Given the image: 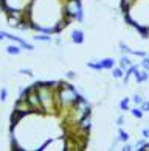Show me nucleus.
<instances>
[{
	"label": "nucleus",
	"mask_w": 149,
	"mask_h": 151,
	"mask_svg": "<svg viewBox=\"0 0 149 151\" xmlns=\"http://www.w3.org/2000/svg\"><path fill=\"white\" fill-rule=\"evenodd\" d=\"M56 86H58V83H54V81L36 83L34 84V87L37 89V93H39V100H41L43 112H54V111L58 109Z\"/></svg>",
	"instance_id": "nucleus-1"
},
{
	"label": "nucleus",
	"mask_w": 149,
	"mask_h": 151,
	"mask_svg": "<svg viewBox=\"0 0 149 151\" xmlns=\"http://www.w3.org/2000/svg\"><path fill=\"white\" fill-rule=\"evenodd\" d=\"M79 93L78 91L68 84V83H58L56 86V103L58 109H70L75 106V103L78 101Z\"/></svg>",
	"instance_id": "nucleus-2"
},
{
	"label": "nucleus",
	"mask_w": 149,
	"mask_h": 151,
	"mask_svg": "<svg viewBox=\"0 0 149 151\" xmlns=\"http://www.w3.org/2000/svg\"><path fill=\"white\" fill-rule=\"evenodd\" d=\"M64 17L67 22H70V20L82 22L84 20L81 0H65L64 2Z\"/></svg>",
	"instance_id": "nucleus-3"
},
{
	"label": "nucleus",
	"mask_w": 149,
	"mask_h": 151,
	"mask_svg": "<svg viewBox=\"0 0 149 151\" xmlns=\"http://www.w3.org/2000/svg\"><path fill=\"white\" fill-rule=\"evenodd\" d=\"M0 5L5 9V13H9V11L28 13V8L31 6V0H0Z\"/></svg>",
	"instance_id": "nucleus-4"
},
{
	"label": "nucleus",
	"mask_w": 149,
	"mask_h": 151,
	"mask_svg": "<svg viewBox=\"0 0 149 151\" xmlns=\"http://www.w3.org/2000/svg\"><path fill=\"white\" fill-rule=\"evenodd\" d=\"M25 98H26V101H28L30 108L33 109V112H43L41 100H39V93H37V89L34 87V84H33V87L26 89V97Z\"/></svg>",
	"instance_id": "nucleus-5"
},
{
	"label": "nucleus",
	"mask_w": 149,
	"mask_h": 151,
	"mask_svg": "<svg viewBox=\"0 0 149 151\" xmlns=\"http://www.w3.org/2000/svg\"><path fill=\"white\" fill-rule=\"evenodd\" d=\"M138 70H140V65L138 64H132L128 67V70H126V73H124V78H123V84L126 86L129 83V80L132 76H135L137 73H138Z\"/></svg>",
	"instance_id": "nucleus-6"
},
{
	"label": "nucleus",
	"mask_w": 149,
	"mask_h": 151,
	"mask_svg": "<svg viewBox=\"0 0 149 151\" xmlns=\"http://www.w3.org/2000/svg\"><path fill=\"white\" fill-rule=\"evenodd\" d=\"M70 39H71V42H73V44H76V45H81V44H84L86 35H84V31H82V30L76 28V30H73V31H71Z\"/></svg>",
	"instance_id": "nucleus-7"
},
{
	"label": "nucleus",
	"mask_w": 149,
	"mask_h": 151,
	"mask_svg": "<svg viewBox=\"0 0 149 151\" xmlns=\"http://www.w3.org/2000/svg\"><path fill=\"white\" fill-rule=\"evenodd\" d=\"M90 126H92V112L87 114V115H84V117H82V119L78 122V128H79L81 131H84V132L89 131Z\"/></svg>",
	"instance_id": "nucleus-8"
},
{
	"label": "nucleus",
	"mask_w": 149,
	"mask_h": 151,
	"mask_svg": "<svg viewBox=\"0 0 149 151\" xmlns=\"http://www.w3.org/2000/svg\"><path fill=\"white\" fill-rule=\"evenodd\" d=\"M135 81H137V84H143V83L149 81V70L146 69L138 70V73L135 75Z\"/></svg>",
	"instance_id": "nucleus-9"
},
{
	"label": "nucleus",
	"mask_w": 149,
	"mask_h": 151,
	"mask_svg": "<svg viewBox=\"0 0 149 151\" xmlns=\"http://www.w3.org/2000/svg\"><path fill=\"white\" fill-rule=\"evenodd\" d=\"M118 64H120V67L123 69L124 72L128 70V67L129 65H132V61H130V58H129V55H121V58H120V61H118Z\"/></svg>",
	"instance_id": "nucleus-10"
},
{
	"label": "nucleus",
	"mask_w": 149,
	"mask_h": 151,
	"mask_svg": "<svg viewBox=\"0 0 149 151\" xmlns=\"http://www.w3.org/2000/svg\"><path fill=\"white\" fill-rule=\"evenodd\" d=\"M115 61L113 58H103L101 59V64H103V67H104V70H112L113 67H115Z\"/></svg>",
	"instance_id": "nucleus-11"
},
{
	"label": "nucleus",
	"mask_w": 149,
	"mask_h": 151,
	"mask_svg": "<svg viewBox=\"0 0 149 151\" xmlns=\"http://www.w3.org/2000/svg\"><path fill=\"white\" fill-rule=\"evenodd\" d=\"M124 73H126V72L121 69L120 65H118V67H113V69H112V76L115 78V80H123Z\"/></svg>",
	"instance_id": "nucleus-12"
},
{
	"label": "nucleus",
	"mask_w": 149,
	"mask_h": 151,
	"mask_svg": "<svg viewBox=\"0 0 149 151\" xmlns=\"http://www.w3.org/2000/svg\"><path fill=\"white\" fill-rule=\"evenodd\" d=\"M87 67H89V69H92V70H98V72H101V70H104V67H103V64H101V61H89V63H87Z\"/></svg>",
	"instance_id": "nucleus-13"
},
{
	"label": "nucleus",
	"mask_w": 149,
	"mask_h": 151,
	"mask_svg": "<svg viewBox=\"0 0 149 151\" xmlns=\"http://www.w3.org/2000/svg\"><path fill=\"white\" fill-rule=\"evenodd\" d=\"M20 52H22V47L20 45H8L6 47V53L8 55H13V56L20 55Z\"/></svg>",
	"instance_id": "nucleus-14"
},
{
	"label": "nucleus",
	"mask_w": 149,
	"mask_h": 151,
	"mask_svg": "<svg viewBox=\"0 0 149 151\" xmlns=\"http://www.w3.org/2000/svg\"><path fill=\"white\" fill-rule=\"evenodd\" d=\"M118 142L121 143H126V142H129V132H126L124 129H121L120 128V131H118Z\"/></svg>",
	"instance_id": "nucleus-15"
},
{
	"label": "nucleus",
	"mask_w": 149,
	"mask_h": 151,
	"mask_svg": "<svg viewBox=\"0 0 149 151\" xmlns=\"http://www.w3.org/2000/svg\"><path fill=\"white\" fill-rule=\"evenodd\" d=\"M33 39H34V41H41V42H51L53 39H51V36L50 35H37V36H33Z\"/></svg>",
	"instance_id": "nucleus-16"
},
{
	"label": "nucleus",
	"mask_w": 149,
	"mask_h": 151,
	"mask_svg": "<svg viewBox=\"0 0 149 151\" xmlns=\"http://www.w3.org/2000/svg\"><path fill=\"white\" fill-rule=\"evenodd\" d=\"M129 101H130V98H128V97H126V98H123V100L120 101V109H121V111H130Z\"/></svg>",
	"instance_id": "nucleus-17"
},
{
	"label": "nucleus",
	"mask_w": 149,
	"mask_h": 151,
	"mask_svg": "<svg viewBox=\"0 0 149 151\" xmlns=\"http://www.w3.org/2000/svg\"><path fill=\"white\" fill-rule=\"evenodd\" d=\"M130 114L135 117V119H143V115H145V112L141 111V108L138 106V108H132L130 109Z\"/></svg>",
	"instance_id": "nucleus-18"
},
{
	"label": "nucleus",
	"mask_w": 149,
	"mask_h": 151,
	"mask_svg": "<svg viewBox=\"0 0 149 151\" xmlns=\"http://www.w3.org/2000/svg\"><path fill=\"white\" fill-rule=\"evenodd\" d=\"M118 47H120V52H121V53L129 55V52H130V47H128L124 42H120V44H118Z\"/></svg>",
	"instance_id": "nucleus-19"
},
{
	"label": "nucleus",
	"mask_w": 149,
	"mask_h": 151,
	"mask_svg": "<svg viewBox=\"0 0 149 151\" xmlns=\"http://www.w3.org/2000/svg\"><path fill=\"white\" fill-rule=\"evenodd\" d=\"M132 100H134V103H135V104H138V106H140L143 101H145V98H143L140 93H134V97H132Z\"/></svg>",
	"instance_id": "nucleus-20"
},
{
	"label": "nucleus",
	"mask_w": 149,
	"mask_h": 151,
	"mask_svg": "<svg viewBox=\"0 0 149 151\" xmlns=\"http://www.w3.org/2000/svg\"><path fill=\"white\" fill-rule=\"evenodd\" d=\"M140 67H143V69L149 70V56H145V58L140 61Z\"/></svg>",
	"instance_id": "nucleus-21"
},
{
	"label": "nucleus",
	"mask_w": 149,
	"mask_h": 151,
	"mask_svg": "<svg viewBox=\"0 0 149 151\" xmlns=\"http://www.w3.org/2000/svg\"><path fill=\"white\" fill-rule=\"evenodd\" d=\"M140 108H141L143 112H149V100H145V101L140 104Z\"/></svg>",
	"instance_id": "nucleus-22"
},
{
	"label": "nucleus",
	"mask_w": 149,
	"mask_h": 151,
	"mask_svg": "<svg viewBox=\"0 0 149 151\" xmlns=\"http://www.w3.org/2000/svg\"><path fill=\"white\" fill-rule=\"evenodd\" d=\"M6 97H8V91L5 87H2V91H0V101H5Z\"/></svg>",
	"instance_id": "nucleus-23"
},
{
	"label": "nucleus",
	"mask_w": 149,
	"mask_h": 151,
	"mask_svg": "<svg viewBox=\"0 0 149 151\" xmlns=\"http://www.w3.org/2000/svg\"><path fill=\"white\" fill-rule=\"evenodd\" d=\"M20 73H24V75H28V76H31V75H33V72H31L30 69H20Z\"/></svg>",
	"instance_id": "nucleus-24"
},
{
	"label": "nucleus",
	"mask_w": 149,
	"mask_h": 151,
	"mask_svg": "<svg viewBox=\"0 0 149 151\" xmlns=\"http://www.w3.org/2000/svg\"><path fill=\"white\" fill-rule=\"evenodd\" d=\"M117 125H118V126L124 125V115H120L118 119H117Z\"/></svg>",
	"instance_id": "nucleus-25"
},
{
	"label": "nucleus",
	"mask_w": 149,
	"mask_h": 151,
	"mask_svg": "<svg viewBox=\"0 0 149 151\" xmlns=\"http://www.w3.org/2000/svg\"><path fill=\"white\" fill-rule=\"evenodd\" d=\"M132 148H134V147H132V145H129L128 142H126V143L123 145V148H121V150H123V151H130Z\"/></svg>",
	"instance_id": "nucleus-26"
},
{
	"label": "nucleus",
	"mask_w": 149,
	"mask_h": 151,
	"mask_svg": "<svg viewBox=\"0 0 149 151\" xmlns=\"http://www.w3.org/2000/svg\"><path fill=\"white\" fill-rule=\"evenodd\" d=\"M141 136L145 139H149V128H145V129L141 131Z\"/></svg>",
	"instance_id": "nucleus-27"
},
{
	"label": "nucleus",
	"mask_w": 149,
	"mask_h": 151,
	"mask_svg": "<svg viewBox=\"0 0 149 151\" xmlns=\"http://www.w3.org/2000/svg\"><path fill=\"white\" fill-rule=\"evenodd\" d=\"M65 76H67L68 80H73V78L76 76V73H75V72H67V73H65Z\"/></svg>",
	"instance_id": "nucleus-28"
},
{
	"label": "nucleus",
	"mask_w": 149,
	"mask_h": 151,
	"mask_svg": "<svg viewBox=\"0 0 149 151\" xmlns=\"http://www.w3.org/2000/svg\"><path fill=\"white\" fill-rule=\"evenodd\" d=\"M145 145H146V140H138V142H137V147H145Z\"/></svg>",
	"instance_id": "nucleus-29"
},
{
	"label": "nucleus",
	"mask_w": 149,
	"mask_h": 151,
	"mask_svg": "<svg viewBox=\"0 0 149 151\" xmlns=\"http://www.w3.org/2000/svg\"><path fill=\"white\" fill-rule=\"evenodd\" d=\"M3 39H5V36L2 35V33H0V41H3Z\"/></svg>",
	"instance_id": "nucleus-30"
},
{
	"label": "nucleus",
	"mask_w": 149,
	"mask_h": 151,
	"mask_svg": "<svg viewBox=\"0 0 149 151\" xmlns=\"http://www.w3.org/2000/svg\"><path fill=\"white\" fill-rule=\"evenodd\" d=\"M148 56H149V55H148Z\"/></svg>",
	"instance_id": "nucleus-31"
}]
</instances>
